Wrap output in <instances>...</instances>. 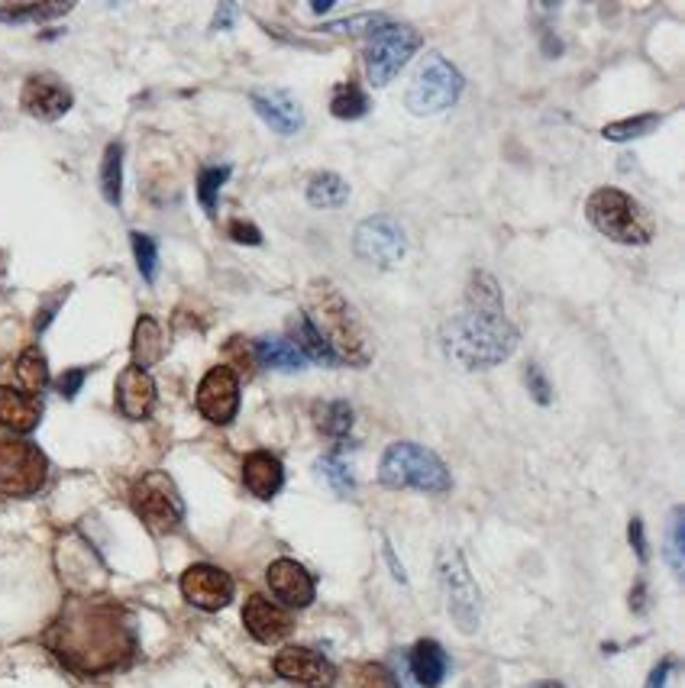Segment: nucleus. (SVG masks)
I'll list each match as a JSON object with an SVG mask.
<instances>
[{"label": "nucleus", "instance_id": "1", "mask_svg": "<svg viewBox=\"0 0 685 688\" xmlns=\"http://www.w3.org/2000/svg\"><path fill=\"white\" fill-rule=\"evenodd\" d=\"M43 643L65 669L79 676H107L127 669L140 647L127 607L91 595H75L62 604L59 617L46 627Z\"/></svg>", "mask_w": 685, "mask_h": 688}, {"label": "nucleus", "instance_id": "2", "mask_svg": "<svg viewBox=\"0 0 685 688\" xmlns=\"http://www.w3.org/2000/svg\"><path fill=\"white\" fill-rule=\"evenodd\" d=\"M517 340L520 337H517L514 324L505 321L502 311L466 307L462 314L446 321L440 330V346H443L446 359L469 372H482V369H495V365L508 362L517 349Z\"/></svg>", "mask_w": 685, "mask_h": 688}, {"label": "nucleus", "instance_id": "3", "mask_svg": "<svg viewBox=\"0 0 685 688\" xmlns=\"http://www.w3.org/2000/svg\"><path fill=\"white\" fill-rule=\"evenodd\" d=\"M304 317L314 324V330L337 352L340 362H349V365H365L369 362L372 346H369V337H365V327L359 324V317L352 314L349 301L342 298L337 285H331L327 278H317L308 288V311H304Z\"/></svg>", "mask_w": 685, "mask_h": 688}, {"label": "nucleus", "instance_id": "4", "mask_svg": "<svg viewBox=\"0 0 685 688\" xmlns=\"http://www.w3.org/2000/svg\"><path fill=\"white\" fill-rule=\"evenodd\" d=\"M378 482L385 488H414V492H428V495H443L453 485L449 469L443 466V459L428 446L408 443V439L392 443L382 452Z\"/></svg>", "mask_w": 685, "mask_h": 688}, {"label": "nucleus", "instance_id": "5", "mask_svg": "<svg viewBox=\"0 0 685 688\" xmlns=\"http://www.w3.org/2000/svg\"><path fill=\"white\" fill-rule=\"evenodd\" d=\"M421 49V33L408 23L369 16L365 23V79L372 87H385Z\"/></svg>", "mask_w": 685, "mask_h": 688}, {"label": "nucleus", "instance_id": "6", "mask_svg": "<svg viewBox=\"0 0 685 688\" xmlns=\"http://www.w3.org/2000/svg\"><path fill=\"white\" fill-rule=\"evenodd\" d=\"M586 214L601 237H608L621 246H644L653 240V224L644 214V207L617 188H599L589 197Z\"/></svg>", "mask_w": 685, "mask_h": 688}, {"label": "nucleus", "instance_id": "7", "mask_svg": "<svg viewBox=\"0 0 685 688\" xmlns=\"http://www.w3.org/2000/svg\"><path fill=\"white\" fill-rule=\"evenodd\" d=\"M49 479V459L26 436L0 433V495L29 498Z\"/></svg>", "mask_w": 685, "mask_h": 688}, {"label": "nucleus", "instance_id": "8", "mask_svg": "<svg viewBox=\"0 0 685 688\" xmlns=\"http://www.w3.org/2000/svg\"><path fill=\"white\" fill-rule=\"evenodd\" d=\"M436 576H440V589L449 607L453 624L462 633H476L479 627V614H482V599L479 589L469 576V566L462 559V553L456 546H443L436 556Z\"/></svg>", "mask_w": 685, "mask_h": 688}, {"label": "nucleus", "instance_id": "9", "mask_svg": "<svg viewBox=\"0 0 685 688\" xmlns=\"http://www.w3.org/2000/svg\"><path fill=\"white\" fill-rule=\"evenodd\" d=\"M130 508L153 533H175L184 520V502L166 472H146L130 488Z\"/></svg>", "mask_w": 685, "mask_h": 688}, {"label": "nucleus", "instance_id": "10", "mask_svg": "<svg viewBox=\"0 0 685 688\" xmlns=\"http://www.w3.org/2000/svg\"><path fill=\"white\" fill-rule=\"evenodd\" d=\"M459 94H462V75L456 72L453 62H446L443 56L433 52L424 59L418 75L411 79V85L405 90V104L411 113L430 117V113H440L449 104H456Z\"/></svg>", "mask_w": 685, "mask_h": 688}, {"label": "nucleus", "instance_id": "11", "mask_svg": "<svg viewBox=\"0 0 685 688\" xmlns=\"http://www.w3.org/2000/svg\"><path fill=\"white\" fill-rule=\"evenodd\" d=\"M352 250L362 262H369L375 268H395L408 253V237H405V227L395 217L378 214V217H369L356 227Z\"/></svg>", "mask_w": 685, "mask_h": 688}, {"label": "nucleus", "instance_id": "12", "mask_svg": "<svg viewBox=\"0 0 685 688\" xmlns=\"http://www.w3.org/2000/svg\"><path fill=\"white\" fill-rule=\"evenodd\" d=\"M197 411L211 424H230L240 411V375L230 365H214L197 385Z\"/></svg>", "mask_w": 685, "mask_h": 688}, {"label": "nucleus", "instance_id": "13", "mask_svg": "<svg viewBox=\"0 0 685 688\" xmlns=\"http://www.w3.org/2000/svg\"><path fill=\"white\" fill-rule=\"evenodd\" d=\"M233 592H237L233 579L211 563H197V566L181 572L184 602L201 607V611H224L227 604L233 602Z\"/></svg>", "mask_w": 685, "mask_h": 688}, {"label": "nucleus", "instance_id": "14", "mask_svg": "<svg viewBox=\"0 0 685 688\" xmlns=\"http://www.w3.org/2000/svg\"><path fill=\"white\" fill-rule=\"evenodd\" d=\"M272 666H275V676H281L285 683H295V686L331 688L337 683L334 663L308 647H285Z\"/></svg>", "mask_w": 685, "mask_h": 688}, {"label": "nucleus", "instance_id": "15", "mask_svg": "<svg viewBox=\"0 0 685 688\" xmlns=\"http://www.w3.org/2000/svg\"><path fill=\"white\" fill-rule=\"evenodd\" d=\"M72 100H75L72 90L62 85L56 75H29L23 90H20V107L29 117L46 120V123L65 117L72 110Z\"/></svg>", "mask_w": 685, "mask_h": 688}, {"label": "nucleus", "instance_id": "16", "mask_svg": "<svg viewBox=\"0 0 685 688\" xmlns=\"http://www.w3.org/2000/svg\"><path fill=\"white\" fill-rule=\"evenodd\" d=\"M265 582L285 607H308L317 595L311 572L295 559H275L265 572Z\"/></svg>", "mask_w": 685, "mask_h": 688}, {"label": "nucleus", "instance_id": "17", "mask_svg": "<svg viewBox=\"0 0 685 688\" xmlns=\"http://www.w3.org/2000/svg\"><path fill=\"white\" fill-rule=\"evenodd\" d=\"M156 382L146 369L127 365L117 378V411L130 421H143L156 408Z\"/></svg>", "mask_w": 685, "mask_h": 688}, {"label": "nucleus", "instance_id": "18", "mask_svg": "<svg viewBox=\"0 0 685 688\" xmlns=\"http://www.w3.org/2000/svg\"><path fill=\"white\" fill-rule=\"evenodd\" d=\"M243 624L253 633V640L259 643H281L295 633V617L278 607L275 602H268L265 595H253L247 607H243Z\"/></svg>", "mask_w": 685, "mask_h": 688}, {"label": "nucleus", "instance_id": "19", "mask_svg": "<svg viewBox=\"0 0 685 688\" xmlns=\"http://www.w3.org/2000/svg\"><path fill=\"white\" fill-rule=\"evenodd\" d=\"M253 110L259 117L281 136H291L304 126V110L295 100V94L281 90V87H268V90H256L253 97Z\"/></svg>", "mask_w": 685, "mask_h": 688}, {"label": "nucleus", "instance_id": "20", "mask_svg": "<svg viewBox=\"0 0 685 688\" xmlns=\"http://www.w3.org/2000/svg\"><path fill=\"white\" fill-rule=\"evenodd\" d=\"M43 421V405L10 385H0V427H7L10 433H33Z\"/></svg>", "mask_w": 685, "mask_h": 688}, {"label": "nucleus", "instance_id": "21", "mask_svg": "<svg viewBox=\"0 0 685 688\" xmlns=\"http://www.w3.org/2000/svg\"><path fill=\"white\" fill-rule=\"evenodd\" d=\"M243 485H247L256 498H262V502L275 498V495L281 492V485H285V469H281L278 456H272V452H265V449L250 452V456L243 459Z\"/></svg>", "mask_w": 685, "mask_h": 688}, {"label": "nucleus", "instance_id": "22", "mask_svg": "<svg viewBox=\"0 0 685 688\" xmlns=\"http://www.w3.org/2000/svg\"><path fill=\"white\" fill-rule=\"evenodd\" d=\"M411 663V676L421 688H440L446 673H449V656L436 640H418L414 650L408 653Z\"/></svg>", "mask_w": 685, "mask_h": 688}, {"label": "nucleus", "instance_id": "23", "mask_svg": "<svg viewBox=\"0 0 685 688\" xmlns=\"http://www.w3.org/2000/svg\"><path fill=\"white\" fill-rule=\"evenodd\" d=\"M253 352H256V362L275 369V372H301V369H308L304 352L291 343L288 337H262V340L253 343Z\"/></svg>", "mask_w": 685, "mask_h": 688}, {"label": "nucleus", "instance_id": "24", "mask_svg": "<svg viewBox=\"0 0 685 688\" xmlns=\"http://www.w3.org/2000/svg\"><path fill=\"white\" fill-rule=\"evenodd\" d=\"M288 324H291V337H288V340L304 352L308 362H321V365H331V369L340 365L337 352H334V349L327 346V340L314 330V324L304 317V311H298Z\"/></svg>", "mask_w": 685, "mask_h": 688}, {"label": "nucleus", "instance_id": "25", "mask_svg": "<svg viewBox=\"0 0 685 688\" xmlns=\"http://www.w3.org/2000/svg\"><path fill=\"white\" fill-rule=\"evenodd\" d=\"M166 355V334L156 317H140L133 330V365L149 369Z\"/></svg>", "mask_w": 685, "mask_h": 688}, {"label": "nucleus", "instance_id": "26", "mask_svg": "<svg viewBox=\"0 0 685 688\" xmlns=\"http://www.w3.org/2000/svg\"><path fill=\"white\" fill-rule=\"evenodd\" d=\"M308 201L317 210H337L349 201V184L337 172H317L308 184Z\"/></svg>", "mask_w": 685, "mask_h": 688}, {"label": "nucleus", "instance_id": "27", "mask_svg": "<svg viewBox=\"0 0 685 688\" xmlns=\"http://www.w3.org/2000/svg\"><path fill=\"white\" fill-rule=\"evenodd\" d=\"M16 378H20L23 391L33 395V398L49 385V365H46V355L36 346H29V349L20 352V359H16Z\"/></svg>", "mask_w": 685, "mask_h": 688}, {"label": "nucleus", "instance_id": "28", "mask_svg": "<svg viewBox=\"0 0 685 688\" xmlns=\"http://www.w3.org/2000/svg\"><path fill=\"white\" fill-rule=\"evenodd\" d=\"M100 191H104L107 204L120 207V197H123V149H120V143H110L107 153H104V162H100Z\"/></svg>", "mask_w": 685, "mask_h": 688}, {"label": "nucleus", "instance_id": "29", "mask_svg": "<svg viewBox=\"0 0 685 688\" xmlns=\"http://www.w3.org/2000/svg\"><path fill=\"white\" fill-rule=\"evenodd\" d=\"M314 424H317V431L324 433V436L342 439V436H349V431H352V408L346 401H324L314 411Z\"/></svg>", "mask_w": 685, "mask_h": 688}, {"label": "nucleus", "instance_id": "30", "mask_svg": "<svg viewBox=\"0 0 685 688\" xmlns=\"http://www.w3.org/2000/svg\"><path fill=\"white\" fill-rule=\"evenodd\" d=\"M466 301L476 311H502V288L489 271H472L469 288H466Z\"/></svg>", "mask_w": 685, "mask_h": 688}, {"label": "nucleus", "instance_id": "31", "mask_svg": "<svg viewBox=\"0 0 685 688\" xmlns=\"http://www.w3.org/2000/svg\"><path fill=\"white\" fill-rule=\"evenodd\" d=\"M69 10L72 3H10V7H0V20L3 23H23V20L49 23L56 16H65Z\"/></svg>", "mask_w": 685, "mask_h": 688}, {"label": "nucleus", "instance_id": "32", "mask_svg": "<svg viewBox=\"0 0 685 688\" xmlns=\"http://www.w3.org/2000/svg\"><path fill=\"white\" fill-rule=\"evenodd\" d=\"M660 123H663V117H660V113H640V117H630V120L608 123L601 133H604V140H611V143H627V140H637V136L653 133Z\"/></svg>", "mask_w": 685, "mask_h": 688}, {"label": "nucleus", "instance_id": "33", "mask_svg": "<svg viewBox=\"0 0 685 688\" xmlns=\"http://www.w3.org/2000/svg\"><path fill=\"white\" fill-rule=\"evenodd\" d=\"M331 113H334L337 120H362V117L369 113V97H365V90L356 85L337 87V94H334V100H331Z\"/></svg>", "mask_w": 685, "mask_h": 688}, {"label": "nucleus", "instance_id": "34", "mask_svg": "<svg viewBox=\"0 0 685 688\" xmlns=\"http://www.w3.org/2000/svg\"><path fill=\"white\" fill-rule=\"evenodd\" d=\"M317 472L331 482V488L342 495V498H352L356 495V479H352V469L342 462L340 456H321L317 459Z\"/></svg>", "mask_w": 685, "mask_h": 688}, {"label": "nucleus", "instance_id": "35", "mask_svg": "<svg viewBox=\"0 0 685 688\" xmlns=\"http://www.w3.org/2000/svg\"><path fill=\"white\" fill-rule=\"evenodd\" d=\"M230 178V166H220V169H204L201 178H197V201L204 207L207 217L217 214V201H220V188L227 184Z\"/></svg>", "mask_w": 685, "mask_h": 688}, {"label": "nucleus", "instance_id": "36", "mask_svg": "<svg viewBox=\"0 0 685 688\" xmlns=\"http://www.w3.org/2000/svg\"><path fill=\"white\" fill-rule=\"evenodd\" d=\"M666 563L676 576H683V563H685V517L683 511L676 508L673 517H670V530H666Z\"/></svg>", "mask_w": 685, "mask_h": 688}, {"label": "nucleus", "instance_id": "37", "mask_svg": "<svg viewBox=\"0 0 685 688\" xmlns=\"http://www.w3.org/2000/svg\"><path fill=\"white\" fill-rule=\"evenodd\" d=\"M130 243H133V256H136V265H140L143 278L153 285L156 281V271H159V246H156V240L146 237V233H133Z\"/></svg>", "mask_w": 685, "mask_h": 688}, {"label": "nucleus", "instance_id": "38", "mask_svg": "<svg viewBox=\"0 0 685 688\" xmlns=\"http://www.w3.org/2000/svg\"><path fill=\"white\" fill-rule=\"evenodd\" d=\"M352 688H398V679L382 663H362L352 669Z\"/></svg>", "mask_w": 685, "mask_h": 688}, {"label": "nucleus", "instance_id": "39", "mask_svg": "<svg viewBox=\"0 0 685 688\" xmlns=\"http://www.w3.org/2000/svg\"><path fill=\"white\" fill-rule=\"evenodd\" d=\"M524 382H527V391L533 395V401H537V405H543V408H546V405L553 401V385L546 382V375L540 372V365H533V362H530V365L524 369Z\"/></svg>", "mask_w": 685, "mask_h": 688}, {"label": "nucleus", "instance_id": "40", "mask_svg": "<svg viewBox=\"0 0 685 688\" xmlns=\"http://www.w3.org/2000/svg\"><path fill=\"white\" fill-rule=\"evenodd\" d=\"M85 378H87L85 369H69V372H65V375L59 378V395L72 401V398H75V395L82 391V385H85Z\"/></svg>", "mask_w": 685, "mask_h": 688}, {"label": "nucleus", "instance_id": "41", "mask_svg": "<svg viewBox=\"0 0 685 688\" xmlns=\"http://www.w3.org/2000/svg\"><path fill=\"white\" fill-rule=\"evenodd\" d=\"M230 240H237V243H243V246H259V243H262V233H259L250 220H233V224H230Z\"/></svg>", "mask_w": 685, "mask_h": 688}, {"label": "nucleus", "instance_id": "42", "mask_svg": "<svg viewBox=\"0 0 685 688\" xmlns=\"http://www.w3.org/2000/svg\"><path fill=\"white\" fill-rule=\"evenodd\" d=\"M627 536H630V546H634L637 559H640V563H647V536H644V520H640V517H634V520H630Z\"/></svg>", "mask_w": 685, "mask_h": 688}, {"label": "nucleus", "instance_id": "43", "mask_svg": "<svg viewBox=\"0 0 685 688\" xmlns=\"http://www.w3.org/2000/svg\"><path fill=\"white\" fill-rule=\"evenodd\" d=\"M670 673H673V660H663L660 666H653V673L647 676V686L644 688H666V683H670Z\"/></svg>", "mask_w": 685, "mask_h": 688}, {"label": "nucleus", "instance_id": "44", "mask_svg": "<svg viewBox=\"0 0 685 688\" xmlns=\"http://www.w3.org/2000/svg\"><path fill=\"white\" fill-rule=\"evenodd\" d=\"M233 13H237V7H233V3H224V7H220V16H214V26H220V29L233 26V23H230Z\"/></svg>", "mask_w": 685, "mask_h": 688}, {"label": "nucleus", "instance_id": "45", "mask_svg": "<svg viewBox=\"0 0 685 688\" xmlns=\"http://www.w3.org/2000/svg\"><path fill=\"white\" fill-rule=\"evenodd\" d=\"M644 599H647V586H644V582H637V586H634V595H630V607H634L637 614L644 611Z\"/></svg>", "mask_w": 685, "mask_h": 688}, {"label": "nucleus", "instance_id": "46", "mask_svg": "<svg viewBox=\"0 0 685 688\" xmlns=\"http://www.w3.org/2000/svg\"><path fill=\"white\" fill-rule=\"evenodd\" d=\"M311 10L321 16V13H331V10H334V3H311Z\"/></svg>", "mask_w": 685, "mask_h": 688}, {"label": "nucleus", "instance_id": "47", "mask_svg": "<svg viewBox=\"0 0 685 688\" xmlns=\"http://www.w3.org/2000/svg\"><path fill=\"white\" fill-rule=\"evenodd\" d=\"M530 688H563L560 686V683H550V679H546V683H533V686Z\"/></svg>", "mask_w": 685, "mask_h": 688}]
</instances>
